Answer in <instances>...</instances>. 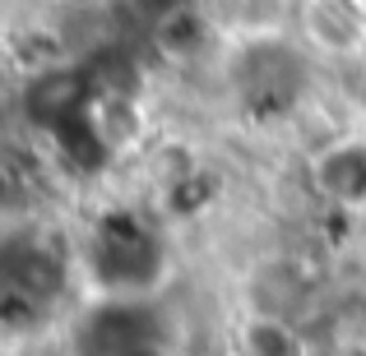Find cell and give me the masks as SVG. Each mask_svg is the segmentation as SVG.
I'll return each mask as SVG.
<instances>
[{"label": "cell", "mask_w": 366, "mask_h": 356, "mask_svg": "<svg viewBox=\"0 0 366 356\" xmlns=\"http://www.w3.org/2000/svg\"><path fill=\"white\" fill-rule=\"evenodd\" d=\"M204 356H237L232 347H218V352H204Z\"/></svg>", "instance_id": "8fae6325"}, {"label": "cell", "mask_w": 366, "mask_h": 356, "mask_svg": "<svg viewBox=\"0 0 366 356\" xmlns=\"http://www.w3.org/2000/svg\"><path fill=\"white\" fill-rule=\"evenodd\" d=\"M292 37L315 61L362 65L366 61V9L357 0H297Z\"/></svg>", "instance_id": "ba28073f"}, {"label": "cell", "mask_w": 366, "mask_h": 356, "mask_svg": "<svg viewBox=\"0 0 366 356\" xmlns=\"http://www.w3.org/2000/svg\"><path fill=\"white\" fill-rule=\"evenodd\" d=\"M357 130H362V134H366V111H362V125H357Z\"/></svg>", "instance_id": "7c38bea8"}, {"label": "cell", "mask_w": 366, "mask_h": 356, "mask_svg": "<svg viewBox=\"0 0 366 356\" xmlns=\"http://www.w3.org/2000/svg\"><path fill=\"white\" fill-rule=\"evenodd\" d=\"M223 83L246 116H259V121L287 116V111L302 107L306 88H311V56L302 51L297 37L227 46Z\"/></svg>", "instance_id": "7a4b0ae2"}, {"label": "cell", "mask_w": 366, "mask_h": 356, "mask_svg": "<svg viewBox=\"0 0 366 356\" xmlns=\"http://www.w3.org/2000/svg\"><path fill=\"white\" fill-rule=\"evenodd\" d=\"M320 283L306 273L297 250H264L242 273V310L246 315H278V320H311Z\"/></svg>", "instance_id": "3957f363"}, {"label": "cell", "mask_w": 366, "mask_h": 356, "mask_svg": "<svg viewBox=\"0 0 366 356\" xmlns=\"http://www.w3.org/2000/svg\"><path fill=\"white\" fill-rule=\"evenodd\" d=\"M227 46L278 42L297 28V0H199Z\"/></svg>", "instance_id": "9c48e42d"}, {"label": "cell", "mask_w": 366, "mask_h": 356, "mask_svg": "<svg viewBox=\"0 0 366 356\" xmlns=\"http://www.w3.org/2000/svg\"><path fill=\"white\" fill-rule=\"evenodd\" d=\"M144 37H149L153 61H158L162 70H177V74L204 70L209 61H223L227 56V42L218 37L214 19L204 14L199 0H181V5L153 14L149 28H144Z\"/></svg>", "instance_id": "8992f818"}, {"label": "cell", "mask_w": 366, "mask_h": 356, "mask_svg": "<svg viewBox=\"0 0 366 356\" xmlns=\"http://www.w3.org/2000/svg\"><path fill=\"white\" fill-rule=\"evenodd\" d=\"M237 356H315L311 329L302 320H278V315H237L232 342Z\"/></svg>", "instance_id": "30bf717a"}, {"label": "cell", "mask_w": 366, "mask_h": 356, "mask_svg": "<svg viewBox=\"0 0 366 356\" xmlns=\"http://www.w3.org/2000/svg\"><path fill=\"white\" fill-rule=\"evenodd\" d=\"M93 93H98V79L84 61H65L51 65L42 74H28L19 79V111L33 125L37 134H61L65 125L84 121Z\"/></svg>", "instance_id": "5b68a950"}, {"label": "cell", "mask_w": 366, "mask_h": 356, "mask_svg": "<svg viewBox=\"0 0 366 356\" xmlns=\"http://www.w3.org/2000/svg\"><path fill=\"white\" fill-rule=\"evenodd\" d=\"M79 250V287H89V301H153L167 278V259L144 223V213L107 208L93 232L74 240Z\"/></svg>", "instance_id": "6da1fadb"}, {"label": "cell", "mask_w": 366, "mask_h": 356, "mask_svg": "<svg viewBox=\"0 0 366 356\" xmlns=\"http://www.w3.org/2000/svg\"><path fill=\"white\" fill-rule=\"evenodd\" d=\"M84 130H89V143L98 148L102 162L144 158L153 148L149 102L139 88H121V83H98L89 111H84Z\"/></svg>", "instance_id": "277c9868"}, {"label": "cell", "mask_w": 366, "mask_h": 356, "mask_svg": "<svg viewBox=\"0 0 366 356\" xmlns=\"http://www.w3.org/2000/svg\"><path fill=\"white\" fill-rule=\"evenodd\" d=\"M306 185L334 213L366 218V134L348 130L325 139L306 158Z\"/></svg>", "instance_id": "52a82bcc"}]
</instances>
